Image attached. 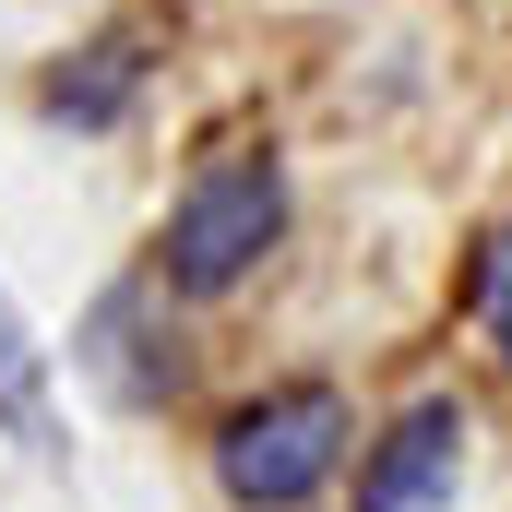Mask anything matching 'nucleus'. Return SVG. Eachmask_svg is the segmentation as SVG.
<instances>
[{
    "label": "nucleus",
    "mask_w": 512,
    "mask_h": 512,
    "mask_svg": "<svg viewBox=\"0 0 512 512\" xmlns=\"http://www.w3.org/2000/svg\"><path fill=\"white\" fill-rule=\"evenodd\" d=\"M274 239H286V167L274 155H203L155 227V274H167V298H227L262 274Z\"/></svg>",
    "instance_id": "nucleus-1"
},
{
    "label": "nucleus",
    "mask_w": 512,
    "mask_h": 512,
    "mask_svg": "<svg viewBox=\"0 0 512 512\" xmlns=\"http://www.w3.org/2000/svg\"><path fill=\"white\" fill-rule=\"evenodd\" d=\"M346 453H358V405L346 393L334 382H274L215 429V489L239 512H298L346 477Z\"/></svg>",
    "instance_id": "nucleus-2"
},
{
    "label": "nucleus",
    "mask_w": 512,
    "mask_h": 512,
    "mask_svg": "<svg viewBox=\"0 0 512 512\" xmlns=\"http://www.w3.org/2000/svg\"><path fill=\"white\" fill-rule=\"evenodd\" d=\"M465 477V405L417 393L382 441H358V512H441Z\"/></svg>",
    "instance_id": "nucleus-3"
},
{
    "label": "nucleus",
    "mask_w": 512,
    "mask_h": 512,
    "mask_svg": "<svg viewBox=\"0 0 512 512\" xmlns=\"http://www.w3.org/2000/svg\"><path fill=\"white\" fill-rule=\"evenodd\" d=\"M155 298H167V274H155V286H108V298H96V322H84V346H72V358L120 393V405L179 393V346H155V334H143V322H155Z\"/></svg>",
    "instance_id": "nucleus-4"
},
{
    "label": "nucleus",
    "mask_w": 512,
    "mask_h": 512,
    "mask_svg": "<svg viewBox=\"0 0 512 512\" xmlns=\"http://www.w3.org/2000/svg\"><path fill=\"white\" fill-rule=\"evenodd\" d=\"M131 96H143V36H96L72 72H48V96H36V108H48L60 131H108Z\"/></svg>",
    "instance_id": "nucleus-5"
},
{
    "label": "nucleus",
    "mask_w": 512,
    "mask_h": 512,
    "mask_svg": "<svg viewBox=\"0 0 512 512\" xmlns=\"http://www.w3.org/2000/svg\"><path fill=\"white\" fill-rule=\"evenodd\" d=\"M0 429L36 453V465H60V405H48V346L24 334V310H12V286H0Z\"/></svg>",
    "instance_id": "nucleus-6"
},
{
    "label": "nucleus",
    "mask_w": 512,
    "mask_h": 512,
    "mask_svg": "<svg viewBox=\"0 0 512 512\" xmlns=\"http://www.w3.org/2000/svg\"><path fill=\"white\" fill-rule=\"evenodd\" d=\"M465 310H477V334L512 358V227H489L477 239V274H465Z\"/></svg>",
    "instance_id": "nucleus-7"
}]
</instances>
